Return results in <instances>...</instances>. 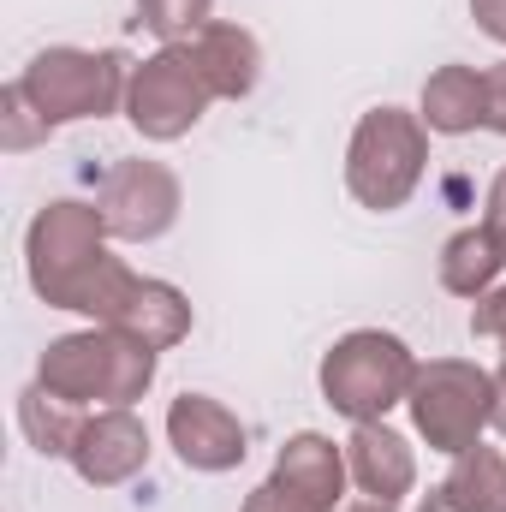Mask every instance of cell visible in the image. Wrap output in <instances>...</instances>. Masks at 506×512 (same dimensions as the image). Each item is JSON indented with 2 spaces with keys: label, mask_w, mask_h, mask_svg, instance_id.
Instances as JSON below:
<instances>
[{
  "label": "cell",
  "mask_w": 506,
  "mask_h": 512,
  "mask_svg": "<svg viewBox=\"0 0 506 512\" xmlns=\"http://www.w3.org/2000/svg\"><path fill=\"white\" fill-rule=\"evenodd\" d=\"M108 221L102 203H78V197H54L30 215L24 227V274L30 292L48 310H72L90 322H114L126 310L131 286L143 280L126 256L108 251Z\"/></svg>",
  "instance_id": "cell-1"
},
{
  "label": "cell",
  "mask_w": 506,
  "mask_h": 512,
  "mask_svg": "<svg viewBox=\"0 0 506 512\" xmlns=\"http://www.w3.org/2000/svg\"><path fill=\"white\" fill-rule=\"evenodd\" d=\"M155 370H161V352L131 340L126 328H84V334H60L42 346L36 358V382L72 405H137L149 387H155Z\"/></svg>",
  "instance_id": "cell-2"
},
{
  "label": "cell",
  "mask_w": 506,
  "mask_h": 512,
  "mask_svg": "<svg viewBox=\"0 0 506 512\" xmlns=\"http://www.w3.org/2000/svg\"><path fill=\"white\" fill-rule=\"evenodd\" d=\"M429 137L435 131L411 108H393V102L370 108L352 126V143H346V191H352V203L370 209V215L405 209L417 197L423 173H429Z\"/></svg>",
  "instance_id": "cell-3"
},
{
  "label": "cell",
  "mask_w": 506,
  "mask_h": 512,
  "mask_svg": "<svg viewBox=\"0 0 506 512\" xmlns=\"http://www.w3.org/2000/svg\"><path fill=\"white\" fill-rule=\"evenodd\" d=\"M126 84L131 66L120 48H42L24 72H18V90L30 96V108L48 120V126H78V120H108V114H126Z\"/></svg>",
  "instance_id": "cell-4"
},
{
  "label": "cell",
  "mask_w": 506,
  "mask_h": 512,
  "mask_svg": "<svg viewBox=\"0 0 506 512\" xmlns=\"http://www.w3.org/2000/svg\"><path fill=\"white\" fill-rule=\"evenodd\" d=\"M316 382L346 423H381L417 382V352L387 328H352L322 352Z\"/></svg>",
  "instance_id": "cell-5"
},
{
  "label": "cell",
  "mask_w": 506,
  "mask_h": 512,
  "mask_svg": "<svg viewBox=\"0 0 506 512\" xmlns=\"http://www.w3.org/2000/svg\"><path fill=\"white\" fill-rule=\"evenodd\" d=\"M405 411H411V429L429 441V453L459 459L495 423V370H483L471 358H429V364H417Z\"/></svg>",
  "instance_id": "cell-6"
},
{
  "label": "cell",
  "mask_w": 506,
  "mask_h": 512,
  "mask_svg": "<svg viewBox=\"0 0 506 512\" xmlns=\"http://www.w3.org/2000/svg\"><path fill=\"white\" fill-rule=\"evenodd\" d=\"M215 90L191 54V42H161L149 60L131 66L126 84V120L143 143H179L203 126Z\"/></svg>",
  "instance_id": "cell-7"
},
{
  "label": "cell",
  "mask_w": 506,
  "mask_h": 512,
  "mask_svg": "<svg viewBox=\"0 0 506 512\" xmlns=\"http://www.w3.org/2000/svg\"><path fill=\"white\" fill-rule=\"evenodd\" d=\"M96 203H102V221H108V233L120 245H155V239L173 233V221L185 209V185H179V173L167 161L137 155V161L108 167Z\"/></svg>",
  "instance_id": "cell-8"
},
{
  "label": "cell",
  "mask_w": 506,
  "mask_h": 512,
  "mask_svg": "<svg viewBox=\"0 0 506 512\" xmlns=\"http://www.w3.org/2000/svg\"><path fill=\"white\" fill-rule=\"evenodd\" d=\"M167 447L179 453L185 471H197V477H227V471L245 465L251 435H245L239 411L221 405L215 393H179V399L167 405Z\"/></svg>",
  "instance_id": "cell-9"
},
{
  "label": "cell",
  "mask_w": 506,
  "mask_h": 512,
  "mask_svg": "<svg viewBox=\"0 0 506 512\" xmlns=\"http://www.w3.org/2000/svg\"><path fill=\"white\" fill-rule=\"evenodd\" d=\"M149 423L131 411V405H102V411H90L84 417V429H78V447H72V471H78V483H90V489H120L131 477H143L149 471Z\"/></svg>",
  "instance_id": "cell-10"
},
{
  "label": "cell",
  "mask_w": 506,
  "mask_h": 512,
  "mask_svg": "<svg viewBox=\"0 0 506 512\" xmlns=\"http://www.w3.org/2000/svg\"><path fill=\"white\" fill-rule=\"evenodd\" d=\"M274 483H280L286 495H298L310 512H340L352 501V495H346V483H352L346 447H334V441L316 435V429H298V435H286V447L274 453Z\"/></svg>",
  "instance_id": "cell-11"
},
{
  "label": "cell",
  "mask_w": 506,
  "mask_h": 512,
  "mask_svg": "<svg viewBox=\"0 0 506 512\" xmlns=\"http://www.w3.org/2000/svg\"><path fill=\"white\" fill-rule=\"evenodd\" d=\"M346 471H352V489L376 495V501H405L417 489V453H411V441L387 417L381 423H352Z\"/></svg>",
  "instance_id": "cell-12"
},
{
  "label": "cell",
  "mask_w": 506,
  "mask_h": 512,
  "mask_svg": "<svg viewBox=\"0 0 506 512\" xmlns=\"http://www.w3.org/2000/svg\"><path fill=\"white\" fill-rule=\"evenodd\" d=\"M191 54H197V66H203L215 102H245L256 84H262V42H256L245 24H227V18L203 24V30L191 36Z\"/></svg>",
  "instance_id": "cell-13"
},
{
  "label": "cell",
  "mask_w": 506,
  "mask_h": 512,
  "mask_svg": "<svg viewBox=\"0 0 506 512\" xmlns=\"http://www.w3.org/2000/svg\"><path fill=\"white\" fill-rule=\"evenodd\" d=\"M191 298L173 286V280H137L126 298V310L108 322V328H126L131 340H143V346H155V352H173V346H185L191 340Z\"/></svg>",
  "instance_id": "cell-14"
},
{
  "label": "cell",
  "mask_w": 506,
  "mask_h": 512,
  "mask_svg": "<svg viewBox=\"0 0 506 512\" xmlns=\"http://www.w3.org/2000/svg\"><path fill=\"white\" fill-rule=\"evenodd\" d=\"M417 114L435 137H465V131L483 126V72L465 66V60H447L429 72L423 96H417Z\"/></svg>",
  "instance_id": "cell-15"
},
{
  "label": "cell",
  "mask_w": 506,
  "mask_h": 512,
  "mask_svg": "<svg viewBox=\"0 0 506 512\" xmlns=\"http://www.w3.org/2000/svg\"><path fill=\"white\" fill-rule=\"evenodd\" d=\"M18 429H24V441L42 459H72L78 429H84V405H72V399L48 393L42 382H30L18 393Z\"/></svg>",
  "instance_id": "cell-16"
},
{
  "label": "cell",
  "mask_w": 506,
  "mask_h": 512,
  "mask_svg": "<svg viewBox=\"0 0 506 512\" xmlns=\"http://www.w3.org/2000/svg\"><path fill=\"white\" fill-rule=\"evenodd\" d=\"M506 274V251L483 233V227H459L447 245H441V286L453 292V298H483L489 286H501Z\"/></svg>",
  "instance_id": "cell-17"
},
{
  "label": "cell",
  "mask_w": 506,
  "mask_h": 512,
  "mask_svg": "<svg viewBox=\"0 0 506 512\" xmlns=\"http://www.w3.org/2000/svg\"><path fill=\"white\" fill-rule=\"evenodd\" d=\"M441 501L453 512H506V453L483 441L459 453L453 471L441 477Z\"/></svg>",
  "instance_id": "cell-18"
},
{
  "label": "cell",
  "mask_w": 506,
  "mask_h": 512,
  "mask_svg": "<svg viewBox=\"0 0 506 512\" xmlns=\"http://www.w3.org/2000/svg\"><path fill=\"white\" fill-rule=\"evenodd\" d=\"M137 24L161 42H191L203 24H215V0H137Z\"/></svg>",
  "instance_id": "cell-19"
},
{
  "label": "cell",
  "mask_w": 506,
  "mask_h": 512,
  "mask_svg": "<svg viewBox=\"0 0 506 512\" xmlns=\"http://www.w3.org/2000/svg\"><path fill=\"white\" fill-rule=\"evenodd\" d=\"M54 137V126L30 108V96L18 90V78L0 90V149L6 155H24V149H36V143H48Z\"/></svg>",
  "instance_id": "cell-20"
},
{
  "label": "cell",
  "mask_w": 506,
  "mask_h": 512,
  "mask_svg": "<svg viewBox=\"0 0 506 512\" xmlns=\"http://www.w3.org/2000/svg\"><path fill=\"white\" fill-rule=\"evenodd\" d=\"M471 334H477V340H501L506 346V280L489 286V292L471 304Z\"/></svg>",
  "instance_id": "cell-21"
},
{
  "label": "cell",
  "mask_w": 506,
  "mask_h": 512,
  "mask_svg": "<svg viewBox=\"0 0 506 512\" xmlns=\"http://www.w3.org/2000/svg\"><path fill=\"white\" fill-rule=\"evenodd\" d=\"M483 131L506 137V60H495L483 72Z\"/></svg>",
  "instance_id": "cell-22"
},
{
  "label": "cell",
  "mask_w": 506,
  "mask_h": 512,
  "mask_svg": "<svg viewBox=\"0 0 506 512\" xmlns=\"http://www.w3.org/2000/svg\"><path fill=\"white\" fill-rule=\"evenodd\" d=\"M477 227H483V233L506 251V167L489 179V197H483V221H477Z\"/></svg>",
  "instance_id": "cell-23"
},
{
  "label": "cell",
  "mask_w": 506,
  "mask_h": 512,
  "mask_svg": "<svg viewBox=\"0 0 506 512\" xmlns=\"http://www.w3.org/2000/svg\"><path fill=\"white\" fill-rule=\"evenodd\" d=\"M239 512H310V507H304L298 495H286V489L268 477V483H256L251 495H245V507H239Z\"/></svg>",
  "instance_id": "cell-24"
},
{
  "label": "cell",
  "mask_w": 506,
  "mask_h": 512,
  "mask_svg": "<svg viewBox=\"0 0 506 512\" xmlns=\"http://www.w3.org/2000/svg\"><path fill=\"white\" fill-rule=\"evenodd\" d=\"M471 18H477V30H483L489 42L506 48V0H471Z\"/></svg>",
  "instance_id": "cell-25"
},
{
  "label": "cell",
  "mask_w": 506,
  "mask_h": 512,
  "mask_svg": "<svg viewBox=\"0 0 506 512\" xmlns=\"http://www.w3.org/2000/svg\"><path fill=\"white\" fill-rule=\"evenodd\" d=\"M495 429L506 435V358H501V370H495Z\"/></svg>",
  "instance_id": "cell-26"
},
{
  "label": "cell",
  "mask_w": 506,
  "mask_h": 512,
  "mask_svg": "<svg viewBox=\"0 0 506 512\" xmlns=\"http://www.w3.org/2000/svg\"><path fill=\"white\" fill-rule=\"evenodd\" d=\"M340 512H399V501H376V495H358V501H346Z\"/></svg>",
  "instance_id": "cell-27"
},
{
  "label": "cell",
  "mask_w": 506,
  "mask_h": 512,
  "mask_svg": "<svg viewBox=\"0 0 506 512\" xmlns=\"http://www.w3.org/2000/svg\"><path fill=\"white\" fill-rule=\"evenodd\" d=\"M417 512H453V507H447V501H441V489H435V495H429V501H423Z\"/></svg>",
  "instance_id": "cell-28"
}]
</instances>
